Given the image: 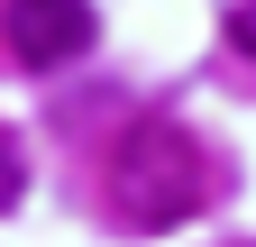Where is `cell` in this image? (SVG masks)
Here are the masks:
<instances>
[{"instance_id": "obj_1", "label": "cell", "mask_w": 256, "mask_h": 247, "mask_svg": "<svg viewBox=\"0 0 256 247\" xmlns=\"http://www.w3.org/2000/svg\"><path fill=\"white\" fill-rule=\"evenodd\" d=\"M210 174H202V146H192L174 119H146V128H128L119 146V210L138 229H174L183 210H202Z\"/></svg>"}, {"instance_id": "obj_2", "label": "cell", "mask_w": 256, "mask_h": 247, "mask_svg": "<svg viewBox=\"0 0 256 247\" xmlns=\"http://www.w3.org/2000/svg\"><path fill=\"white\" fill-rule=\"evenodd\" d=\"M92 0H0V37H10V55L18 64H37V74H55V64H74V55L92 46Z\"/></svg>"}, {"instance_id": "obj_3", "label": "cell", "mask_w": 256, "mask_h": 247, "mask_svg": "<svg viewBox=\"0 0 256 247\" xmlns=\"http://www.w3.org/2000/svg\"><path fill=\"white\" fill-rule=\"evenodd\" d=\"M18 192H28V156H18V138L0 128V210H18Z\"/></svg>"}, {"instance_id": "obj_4", "label": "cell", "mask_w": 256, "mask_h": 247, "mask_svg": "<svg viewBox=\"0 0 256 247\" xmlns=\"http://www.w3.org/2000/svg\"><path fill=\"white\" fill-rule=\"evenodd\" d=\"M229 37H238V46L256 55V0H238V18H229Z\"/></svg>"}]
</instances>
